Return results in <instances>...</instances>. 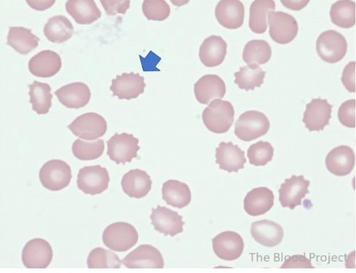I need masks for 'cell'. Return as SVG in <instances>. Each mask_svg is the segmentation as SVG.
I'll use <instances>...</instances> for the list:
<instances>
[{
    "mask_svg": "<svg viewBox=\"0 0 356 273\" xmlns=\"http://www.w3.org/2000/svg\"><path fill=\"white\" fill-rule=\"evenodd\" d=\"M332 23L340 28L350 29L355 25V3L342 0L332 4L330 12Z\"/></svg>",
    "mask_w": 356,
    "mask_h": 273,
    "instance_id": "cell-34",
    "label": "cell"
},
{
    "mask_svg": "<svg viewBox=\"0 0 356 273\" xmlns=\"http://www.w3.org/2000/svg\"><path fill=\"white\" fill-rule=\"evenodd\" d=\"M326 166L331 174L337 176L350 175L355 163V155L351 147L339 146L327 155Z\"/></svg>",
    "mask_w": 356,
    "mask_h": 273,
    "instance_id": "cell-21",
    "label": "cell"
},
{
    "mask_svg": "<svg viewBox=\"0 0 356 273\" xmlns=\"http://www.w3.org/2000/svg\"><path fill=\"white\" fill-rule=\"evenodd\" d=\"M274 148L268 142L259 141L250 146L247 152L248 158L251 165L254 166H265L273 160Z\"/></svg>",
    "mask_w": 356,
    "mask_h": 273,
    "instance_id": "cell-38",
    "label": "cell"
},
{
    "mask_svg": "<svg viewBox=\"0 0 356 273\" xmlns=\"http://www.w3.org/2000/svg\"><path fill=\"white\" fill-rule=\"evenodd\" d=\"M74 28L71 21L64 15H56L49 19L44 27V34L48 40L57 44L64 43L72 38Z\"/></svg>",
    "mask_w": 356,
    "mask_h": 273,
    "instance_id": "cell-30",
    "label": "cell"
},
{
    "mask_svg": "<svg viewBox=\"0 0 356 273\" xmlns=\"http://www.w3.org/2000/svg\"><path fill=\"white\" fill-rule=\"evenodd\" d=\"M29 103L33 105V110L38 115L47 114L52 106L53 95L50 85L34 81L29 85Z\"/></svg>",
    "mask_w": 356,
    "mask_h": 273,
    "instance_id": "cell-32",
    "label": "cell"
},
{
    "mask_svg": "<svg viewBox=\"0 0 356 273\" xmlns=\"http://www.w3.org/2000/svg\"><path fill=\"white\" fill-rule=\"evenodd\" d=\"M266 75V72L258 65H248L240 68L239 71L235 73L234 83L238 86L239 89L254 91L264 83Z\"/></svg>",
    "mask_w": 356,
    "mask_h": 273,
    "instance_id": "cell-33",
    "label": "cell"
},
{
    "mask_svg": "<svg viewBox=\"0 0 356 273\" xmlns=\"http://www.w3.org/2000/svg\"><path fill=\"white\" fill-rule=\"evenodd\" d=\"M235 110L229 101L216 100L209 104L202 114L205 127L214 134H226L234 122Z\"/></svg>",
    "mask_w": 356,
    "mask_h": 273,
    "instance_id": "cell-1",
    "label": "cell"
},
{
    "mask_svg": "<svg viewBox=\"0 0 356 273\" xmlns=\"http://www.w3.org/2000/svg\"><path fill=\"white\" fill-rule=\"evenodd\" d=\"M143 12L148 20L164 21L169 17L171 9L165 0H145Z\"/></svg>",
    "mask_w": 356,
    "mask_h": 273,
    "instance_id": "cell-39",
    "label": "cell"
},
{
    "mask_svg": "<svg viewBox=\"0 0 356 273\" xmlns=\"http://www.w3.org/2000/svg\"><path fill=\"white\" fill-rule=\"evenodd\" d=\"M108 15L126 14L130 7V0H102L100 1Z\"/></svg>",
    "mask_w": 356,
    "mask_h": 273,
    "instance_id": "cell-41",
    "label": "cell"
},
{
    "mask_svg": "<svg viewBox=\"0 0 356 273\" xmlns=\"http://www.w3.org/2000/svg\"><path fill=\"white\" fill-rule=\"evenodd\" d=\"M332 105L327 99H313L311 103L306 105L304 118L305 127L309 132L322 131L328 126L332 117Z\"/></svg>",
    "mask_w": 356,
    "mask_h": 273,
    "instance_id": "cell-16",
    "label": "cell"
},
{
    "mask_svg": "<svg viewBox=\"0 0 356 273\" xmlns=\"http://www.w3.org/2000/svg\"><path fill=\"white\" fill-rule=\"evenodd\" d=\"M53 259L52 248L42 238L31 240L22 249V260L27 269H46Z\"/></svg>",
    "mask_w": 356,
    "mask_h": 273,
    "instance_id": "cell-10",
    "label": "cell"
},
{
    "mask_svg": "<svg viewBox=\"0 0 356 273\" xmlns=\"http://www.w3.org/2000/svg\"><path fill=\"white\" fill-rule=\"evenodd\" d=\"M152 210L150 219L156 231L163 233L165 237H172L184 231L185 223L183 221V217L177 212L160 205L156 209L152 208Z\"/></svg>",
    "mask_w": 356,
    "mask_h": 273,
    "instance_id": "cell-14",
    "label": "cell"
},
{
    "mask_svg": "<svg viewBox=\"0 0 356 273\" xmlns=\"http://www.w3.org/2000/svg\"><path fill=\"white\" fill-rule=\"evenodd\" d=\"M270 126V121L264 114L246 111L239 116L235 124V134L244 142H251L267 134Z\"/></svg>",
    "mask_w": 356,
    "mask_h": 273,
    "instance_id": "cell-3",
    "label": "cell"
},
{
    "mask_svg": "<svg viewBox=\"0 0 356 273\" xmlns=\"http://www.w3.org/2000/svg\"><path fill=\"white\" fill-rule=\"evenodd\" d=\"M128 269H163V256L156 247L143 244L138 247L122 260Z\"/></svg>",
    "mask_w": 356,
    "mask_h": 273,
    "instance_id": "cell-11",
    "label": "cell"
},
{
    "mask_svg": "<svg viewBox=\"0 0 356 273\" xmlns=\"http://www.w3.org/2000/svg\"><path fill=\"white\" fill-rule=\"evenodd\" d=\"M348 44L346 38L337 31H325L317 38L316 50L319 57L329 64H336L346 56Z\"/></svg>",
    "mask_w": 356,
    "mask_h": 273,
    "instance_id": "cell-4",
    "label": "cell"
},
{
    "mask_svg": "<svg viewBox=\"0 0 356 273\" xmlns=\"http://www.w3.org/2000/svg\"><path fill=\"white\" fill-rule=\"evenodd\" d=\"M138 233L133 225L126 222L113 223L103 233L104 245L115 252H127L138 243Z\"/></svg>",
    "mask_w": 356,
    "mask_h": 273,
    "instance_id": "cell-2",
    "label": "cell"
},
{
    "mask_svg": "<svg viewBox=\"0 0 356 273\" xmlns=\"http://www.w3.org/2000/svg\"><path fill=\"white\" fill-rule=\"evenodd\" d=\"M27 3L29 6L32 7L33 10L38 11H44L48 10L49 8L51 7L56 3V0H47V1H31V0H27Z\"/></svg>",
    "mask_w": 356,
    "mask_h": 273,
    "instance_id": "cell-45",
    "label": "cell"
},
{
    "mask_svg": "<svg viewBox=\"0 0 356 273\" xmlns=\"http://www.w3.org/2000/svg\"><path fill=\"white\" fill-rule=\"evenodd\" d=\"M140 59L142 61L143 68L144 72H159L156 68L157 64L161 60L160 57L156 56V54L150 52L148 56L146 58H143L141 56Z\"/></svg>",
    "mask_w": 356,
    "mask_h": 273,
    "instance_id": "cell-44",
    "label": "cell"
},
{
    "mask_svg": "<svg viewBox=\"0 0 356 273\" xmlns=\"http://www.w3.org/2000/svg\"><path fill=\"white\" fill-rule=\"evenodd\" d=\"M275 3L273 0H255L250 11V29L254 33H265L268 29L267 17L275 12Z\"/></svg>",
    "mask_w": 356,
    "mask_h": 273,
    "instance_id": "cell-31",
    "label": "cell"
},
{
    "mask_svg": "<svg viewBox=\"0 0 356 273\" xmlns=\"http://www.w3.org/2000/svg\"><path fill=\"white\" fill-rule=\"evenodd\" d=\"M40 38L25 27H10L7 45L21 54H28L38 46Z\"/></svg>",
    "mask_w": 356,
    "mask_h": 273,
    "instance_id": "cell-29",
    "label": "cell"
},
{
    "mask_svg": "<svg viewBox=\"0 0 356 273\" xmlns=\"http://www.w3.org/2000/svg\"><path fill=\"white\" fill-rule=\"evenodd\" d=\"M161 192L162 198L166 201L167 205L176 208L187 207L191 201L189 186L177 180H168L165 182Z\"/></svg>",
    "mask_w": 356,
    "mask_h": 273,
    "instance_id": "cell-28",
    "label": "cell"
},
{
    "mask_svg": "<svg viewBox=\"0 0 356 273\" xmlns=\"http://www.w3.org/2000/svg\"><path fill=\"white\" fill-rule=\"evenodd\" d=\"M107 155L110 159L119 165L122 163L131 162L137 158V153L141 148L138 146L139 140L133 134L123 132L122 134H115L108 141Z\"/></svg>",
    "mask_w": 356,
    "mask_h": 273,
    "instance_id": "cell-7",
    "label": "cell"
},
{
    "mask_svg": "<svg viewBox=\"0 0 356 273\" xmlns=\"http://www.w3.org/2000/svg\"><path fill=\"white\" fill-rule=\"evenodd\" d=\"M212 242L215 254L222 260H238L244 251L243 239L236 232H222L215 237Z\"/></svg>",
    "mask_w": 356,
    "mask_h": 273,
    "instance_id": "cell-12",
    "label": "cell"
},
{
    "mask_svg": "<svg viewBox=\"0 0 356 273\" xmlns=\"http://www.w3.org/2000/svg\"><path fill=\"white\" fill-rule=\"evenodd\" d=\"M227 42L221 36L207 38L200 48V61L208 68L220 65L227 56Z\"/></svg>",
    "mask_w": 356,
    "mask_h": 273,
    "instance_id": "cell-23",
    "label": "cell"
},
{
    "mask_svg": "<svg viewBox=\"0 0 356 273\" xmlns=\"http://www.w3.org/2000/svg\"><path fill=\"white\" fill-rule=\"evenodd\" d=\"M59 102L69 109L86 107L91 98V92L86 84L74 82L63 86L54 93Z\"/></svg>",
    "mask_w": 356,
    "mask_h": 273,
    "instance_id": "cell-20",
    "label": "cell"
},
{
    "mask_svg": "<svg viewBox=\"0 0 356 273\" xmlns=\"http://www.w3.org/2000/svg\"><path fill=\"white\" fill-rule=\"evenodd\" d=\"M269 35L277 44L287 45L295 40L298 33V23L291 15L284 12H270L268 15Z\"/></svg>",
    "mask_w": 356,
    "mask_h": 273,
    "instance_id": "cell-6",
    "label": "cell"
},
{
    "mask_svg": "<svg viewBox=\"0 0 356 273\" xmlns=\"http://www.w3.org/2000/svg\"><path fill=\"white\" fill-rule=\"evenodd\" d=\"M275 195L267 187H259L248 192L244 199L245 212L252 217L266 214L274 206Z\"/></svg>",
    "mask_w": 356,
    "mask_h": 273,
    "instance_id": "cell-25",
    "label": "cell"
},
{
    "mask_svg": "<svg viewBox=\"0 0 356 273\" xmlns=\"http://www.w3.org/2000/svg\"><path fill=\"white\" fill-rule=\"evenodd\" d=\"M111 178L106 168L100 166H86L77 175V188L84 194H102L109 188Z\"/></svg>",
    "mask_w": 356,
    "mask_h": 273,
    "instance_id": "cell-9",
    "label": "cell"
},
{
    "mask_svg": "<svg viewBox=\"0 0 356 273\" xmlns=\"http://www.w3.org/2000/svg\"><path fill=\"white\" fill-rule=\"evenodd\" d=\"M65 8L77 24H92L102 15L94 0H68Z\"/></svg>",
    "mask_w": 356,
    "mask_h": 273,
    "instance_id": "cell-27",
    "label": "cell"
},
{
    "mask_svg": "<svg viewBox=\"0 0 356 273\" xmlns=\"http://www.w3.org/2000/svg\"><path fill=\"white\" fill-rule=\"evenodd\" d=\"M87 262L89 269H120L122 263L117 254L102 247L92 249Z\"/></svg>",
    "mask_w": 356,
    "mask_h": 273,
    "instance_id": "cell-36",
    "label": "cell"
},
{
    "mask_svg": "<svg viewBox=\"0 0 356 273\" xmlns=\"http://www.w3.org/2000/svg\"><path fill=\"white\" fill-rule=\"evenodd\" d=\"M355 100H346L339 108L338 118L344 127L355 128Z\"/></svg>",
    "mask_w": 356,
    "mask_h": 273,
    "instance_id": "cell-40",
    "label": "cell"
},
{
    "mask_svg": "<svg viewBox=\"0 0 356 273\" xmlns=\"http://www.w3.org/2000/svg\"><path fill=\"white\" fill-rule=\"evenodd\" d=\"M251 234L259 244L266 247L280 245L284 238V229L273 221L261 220L252 223Z\"/></svg>",
    "mask_w": 356,
    "mask_h": 273,
    "instance_id": "cell-26",
    "label": "cell"
},
{
    "mask_svg": "<svg viewBox=\"0 0 356 273\" xmlns=\"http://www.w3.org/2000/svg\"><path fill=\"white\" fill-rule=\"evenodd\" d=\"M226 93V84L218 75H204L195 84V98L200 104L204 105H208L215 99L222 100Z\"/></svg>",
    "mask_w": 356,
    "mask_h": 273,
    "instance_id": "cell-17",
    "label": "cell"
},
{
    "mask_svg": "<svg viewBox=\"0 0 356 273\" xmlns=\"http://www.w3.org/2000/svg\"><path fill=\"white\" fill-rule=\"evenodd\" d=\"M146 84L145 77L138 73H122L112 80L111 91L113 97L120 100L136 99L144 93Z\"/></svg>",
    "mask_w": 356,
    "mask_h": 273,
    "instance_id": "cell-15",
    "label": "cell"
},
{
    "mask_svg": "<svg viewBox=\"0 0 356 273\" xmlns=\"http://www.w3.org/2000/svg\"><path fill=\"white\" fill-rule=\"evenodd\" d=\"M341 81L348 91L355 92V61L350 62L345 67Z\"/></svg>",
    "mask_w": 356,
    "mask_h": 273,
    "instance_id": "cell-43",
    "label": "cell"
},
{
    "mask_svg": "<svg viewBox=\"0 0 356 273\" xmlns=\"http://www.w3.org/2000/svg\"><path fill=\"white\" fill-rule=\"evenodd\" d=\"M67 127L76 136L92 141L106 134L107 123L102 116L90 112L77 116Z\"/></svg>",
    "mask_w": 356,
    "mask_h": 273,
    "instance_id": "cell-8",
    "label": "cell"
},
{
    "mask_svg": "<svg viewBox=\"0 0 356 273\" xmlns=\"http://www.w3.org/2000/svg\"><path fill=\"white\" fill-rule=\"evenodd\" d=\"M40 179L46 189L51 192L61 191L71 183L72 169L63 160L52 159L44 164L41 168Z\"/></svg>",
    "mask_w": 356,
    "mask_h": 273,
    "instance_id": "cell-5",
    "label": "cell"
},
{
    "mask_svg": "<svg viewBox=\"0 0 356 273\" xmlns=\"http://www.w3.org/2000/svg\"><path fill=\"white\" fill-rule=\"evenodd\" d=\"M246 162L245 152L232 142H221L216 149V163L229 173H237L245 168Z\"/></svg>",
    "mask_w": 356,
    "mask_h": 273,
    "instance_id": "cell-19",
    "label": "cell"
},
{
    "mask_svg": "<svg viewBox=\"0 0 356 273\" xmlns=\"http://www.w3.org/2000/svg\"><path fill=\"white\" fill-rule=\"evenodd\" d=\"M309 181L306 180L303 176H292L291 178H286L278 190L280 201L283 208L291 210L300 206L306 195L309 193L308 189Z\"/></svg>",
    "mask_w": 356,
    "mask_h": 273,
    "instance_id": "cell-13",
    "label": "cell"
},
{
    "mask_svg": "<svg viewBox=\"0 0 356 273\" xmlns=\"http://www.w3.org/2000/svg\"><path fill=\"white\" fill-rule=\"evenodd\" d=\"M281 3L285 6L289 8L291 10L299 11L309 3V0H305V1H288V0H282Z\"/></svg>",
    "mask_w": 356,
    "mask_h": 273,
    "instance_id": "cell-46",
    "label": "cell"
},
{
    "mask_svg": "<svg viewBox=\"0 0 356 273\" xmlns=\"http://www.w3.org/2000/svg\"><path fill=\"white\" fill-rule=\"evenodd\" d=\"M105 150L104 139H99L95 142H84L79 139L75 140L72 146V153L74 157L81 161L97 159L102 156Z\"/></svg>",
    "mask_w": 356,
    "mask_h": 273,
    "instance_id": "cell-37",
    "label": "cell"
},
{
    "mask_svg": "<svg viewBox=\"0 0 356 273\" xmlns=\"http://www.w3.org/2000/svg\"><path fill=\"white\" fill-rule=\"evenodd\" d=\"M61 67L62 61L59 54L51 50H44L38 53L29 62L31 74L42 78L56 75Z\"/></svg>",
    "mask_w": 356,
    "mask_h": 273,
    "instance_id": "cell-22",
    "label": "cell"
},
{
    "mask_svg": "<svg viewBox=\"0 0 356 273\" xmlns=\"http://www.w3.org/2000/svg\"><path fill=\"white\" fill-rule=\"evenodd\" d=\"M272 54V48L266 41L252 40L244 47L243 59L248 65H261L268 63Z\"/></svg>",
    "mask_w": 356,
    "mask_h": 273,
    "instance_id": "cell-35",
    "label": "cell"
},
{
    "mask_svg": "<svg viewBox=\"0 0 356 273\" xmlns=\"http://www.w3.org/2000/svg\"><path fill=\"white\" fill-rule=\"evenodd\" d=\"M121 185L123 192L128 196L140 199L150 192L152 181L145 171L134 169L123 176Z\"/></svg>",
    "mask_w": 356,
    "mask_h": 273,
    "instance_id": "cell-24",
    "label": "cell"
},
{
    "mask_svg": "<svg viewBox=\"0 0 356 273\" xmlns=\"http://www.w3.org/2000/svg\"><path fill=\"white\" fill-rule=\"evenodd\" d=\"M216 20L228 29L242 27L245 18V7L238 0H222L215 10Z\"/></svg>",
    "mask_w": 356,
    "mask_h": 273,
    "instance_id": "cell-18",
    "label": "cell"
},
{
    "mask_svg": "<svg viewBox=\"0 0 356 273\" xmlns=\"http://www.w3.org/2000/svg\"><path fill=\"white\" fill-rule=\"evenodd\" d=\"M282 269H314L311 260L305 256L296 255L286 259Z\"/></svg>",
    "mask_w": 356,
    "mask_h": 273,
    "instance_id": "cell-42",
    "label": "cell"
}]
</instances>
